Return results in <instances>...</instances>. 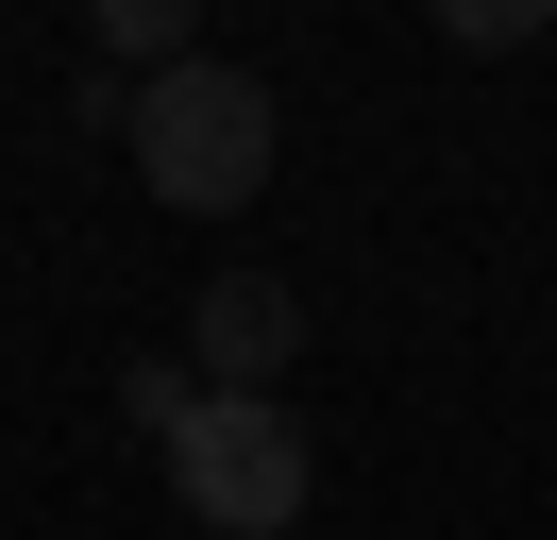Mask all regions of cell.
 Returning a JSON list of instances; mask_svg holds the SVG:
<instances>
[{"label":"cell","instance_id":"3957f363","mask_svg":"<svg viewBox=\"0 0 557 540\" xmlns=\"http://www.w3.org/2000/svg\"><path fill=\"white\" fill-rule=\"evenodd\" d=\"M287 355H305V287H287V270H220V287L186 304V371H203V389H271Z\"/></svg>","mask_w":557,"mask_h":540},{"label":"cell","instance_id":"6da1fadb","mask_svg":"<svg viewBox=\"0 0 557 540\" xmlns=\"http://www.w3.org/2000/svg\"><path fill=\"white\" fill-rule=\"evenodd\" d=\"M271 85H253V68H170V85H136V186L170 202V220H237L253 186H271Z\"/></svg>","mask_w":557,"mask_h":540},{"label":"cell","instance_id":"7a4b0ae2","mask_svg":"<svg viewBox=\"0 0 557 540\" xmlns=\"http://www.w3.org/2000/svg\"><path fill=\"white\" fill-rule=\"evenodd\" d=\"M152 456H170V490H186V524H203V540H287V524H305V490H321L305 422H287L271 389H203Z\"/></svg>","mask_w":557,"mask_h":540},{"label":"cell","instance_id":"277c9868","mask_svg":"<svg viewBox=\"0 0 557 540\" xmlns=\"http://www.w3.org/2000/svg\"><path fill=\"white\" fill-rule=\"evenodd\" d=\"M440 51H541V0H440Z\"/></svg>","mask_w":557,"mask_h":540}]
</instances>
